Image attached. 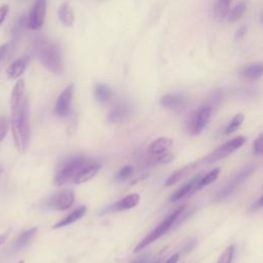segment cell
Instances as JSON below:
<instances>
[{
    "mask_svg": "<svg viewBox=\"0 0 263 263\" xmlns=\"http://www.w3.org/2000/svg\"><path fill=\"white\" fill-rule=\"evenodd\" d=\"M212 111L213 108L208 104H205L197 110L193 111L186 122L187 133L191 136L199 135L209 124Z\"/></svg>",
    "mask_w": 263,
    "mask_h": 263,
    "instance_id": "cell-5",
    "label": "cell"
},
{
    "mask_svg": "<svg viewBox=\"0 0 263 263\" xmlns=\"http://www.w3.org/2000/svg\"><path fill=\"white\" fill-rule=\"evenodd\" d=\"M255 171V167L254 166H250L247 167L245 169H242L228 184H226L217 194V199H223L226 196H228L229 194L232 193V191L240 184L242 183L253 172Z\"/></svg>",
    "mask_w": 263,
    "mask_h": 263,
    "instance_id": "cell-10",
    "label": "cell"
},
{
    "mask_svg": "<svg viewBox=\"0 0 263 263\" xmlns=\"http://www.w3.org/2000/svg\"><path fill=\"white\" fill-rule=\"evenodd\" d=\"M133 173H134L133 167H131V166H126V167L122 168V169L118 171V173H117L116 176H115V179H116L117 181H124V180L130 178V177L133 175Z\"/></svg>",
    "mask_w": 263,
    "mask_h": 263,
    "instance_id": "cell-31",
    "label": "cell"
},
{
    "mask_svg": "<svg viewBox=\"0 0 263 263\" xmlns=\"http://www.w3.org/2000/svg\"><path fill=\"white\" fill-rule=\"evenodd\" d=\"M194 166H195V164L190 165L189 167H185V168H182V169L176 171L174 174H172V175L168 178V180L166 181V186L169 187V186H172V185L178 183L191 169L194 168Z\"/></svg>",
    "mask_w": 263,
    "mask_h": 263,
    "instance_id": "cell-27",
    "label": "cell"
},
{
    "mask_svg": "<svg viewBox=\"0 0 263 263\" xmlns=\"http://www.w3.org/2000/svg\"><path fill=\"white\" fill-rule=\"evenodd\" d=\"M247 8H248V4L246 0H242V2H240L238 5H236L227 15V21L229 23H234L236 21H238L242 15L246 13L247 11Z\"/></svg>",
    "mask_w": 263,
    "mask_h": 263,
    "instance_id": "cell-23",
    "label": "cell"
},
{
    "mask_svg": "<svg viewBox=\"0 0 263 263\" xmlns=\"http://www.w3.org/2000/svg\"><path fill=\"white\" fill-rule=\"evenodd\" d=\"M9 128H10L9 119L6 116H0V142L6 138L9 132Z\"/></svg>",
    "mask_w": 263,
    "mask_h": 263,
    "instance_id": "cell-32",
    "label": "cell"
},
{
    "mask_svg": "<svg viewBox=\"0 0 263 263\" xmlns=\"http://www.w3.org/2000/svg\"><path fill=\"white\" fill-rule=\"evenodd\" d=\"M9 235H10V231L0 234V246H3L7 241V239L9 238Z\"/></svg>",
    "mask_w": 263,
    "mask_h": 263,
    "instance_id": "cell-39",
    "label": "cell"
},
{
    "mask_svg": "<svg viewBox=\"0 0 263 263\" xmlns=\"http://www.w3.org/2000/svg\"><path fill=\"white\" fill-rule=\"evenodd\" d=\"M94 96L97 102L105 104L112 98V90L105 84H97L94 88Z\"/></svg>",
    "mask_w": 263,
    "mask_h": 263,
    "instance_id": "cell-22",
    "label": "cell"
},
{
    "mask_svg": "<svg viewBox=\"0 0 263 263\" xmlns=\"http://www.w3.org/2000/svg\"><path fill=\"white\" fill-rule=\"evenodd\" d=\"M9 11H10V7L8 5H4L0 7V25H2L7 19Z\"/></svg>",
    "mask_w": 263,
    "mask_h": 263,
    "instance_id": "cell-35",
    "label": "cell"
},
{
    "mask_svg": "<svg viewBox=\"0 0 263 263\" xmlns=\"http://www.w3.org/2000/svg\"><path fill=\"white\" fill-rule=\"evenodd\" d=\"M25 100V80L24 79H19L11 95V109H15L19 107Z\"/></svg>",
    "mask_w": 263,
    "mask_h": 263,
    "instance_id": "cell-15",
    "label": "cell"
},
{
    "mask_svg": "<svg viewBox=\"0 0 263 263\" xmlns=\"http://www.w3.org/2000/svg\"><path fill=\"white\" fill-rule=\"evenodd\" d=\"M139 203H140V195L138 193H132L119 199L115 204L109 206L108 208H106L103 213H114V212L130 210L137 207Z\"/></svg>",
    "mask_w": 263,
    "mask_h": 263,
    "instance_id": "cell-14",
    "label": "cell"
},
{
    "mask_svg": "<svg viewBox=\"0 0 263 263\" xmlns=\"http://www.w3.org/2000/svg\"><path fill=\"white\" fill-rule=\"evenodd\" d=\"M234 254V246L231 245L225 249V251L221 254L217 263H231Z\"/></svg>",
    "mask_w": 263,
    "mask_h": 263,
    "instance_id": "cell-30",
    "label": "cell"
},
{
    "mask_svg": "<svg viewBox=\"0 0 263 263\" xmlns=\"http://www.w3.org/2000/svg\"><path fill=\"white\" fill-rule=\"evenodd\" d=\"M74 199L75 196L72 190H64L53 194L47 200V207L54 210L66 211L72 207V205L74 204Z\"/></svg>",
    "mask_w": 263,
    "mask_h": 263,
    "instance_id": "cell-8",
    "label": "cell"
},
{
    "mask_svg": "<svg viewBox=\"0 0 263 263\" xmlns=\"http://www.w3.org/2000/svg\"><path fill=\"white\" fill-rule=\"evenodd\" d=\"M230 8V0H217L215 7V16L217 19L222 20L227 17Z\"/></svg>",
    "mask_w": 263,
    "mask_h": 263,
    "instance_id": "cell-26",
    "label": "cell"
},
{
    "mask_svg": "<svg viewBox=\"0 0 263 263\" xmlns=\"http://www.w3.org/2000/svg\"><path fill=\"white\" fill-rule=\"evenodd\" d=\"M219 174H220V168H216L212 171H210L208 174H206L204 177H200L196 187H195V190L194 191H197V190H200L201 188H204L205 186L213 183L214 181H216L219 177Z\"/></svg>",
    "mask_w": 263,
    "mask_h": 263,
    "instance_id": "cell-25",
    "label": "cell"
},
{
    "mask_svg": "<svg viewBox=\"0 0 263 263\" xmlns=\"http://www.w3.org/2000/svg\"><path fill=\"white\" fill-rule=\"evenodd\" d=\"M12 131L18 151L20 153L24 152L28 146L30 137L29 108L26 98L19 107L12 109Z\"/></svg>",
    "mask_w": 263,
    "mask_h": 263,
    "instance_id": "cell-1",
    "label": "cell"
},
{
    "mask_svg": "<svg viewBox=\"0 0 263 263\" xmlns=\"http://www.w3.org/2000/svg\"><path fill=\"white\" fill-rule=\"evenodd\" d=\"M186 209V206H181L180 208H178L176 211H174L169 217H167L154 230H152L148 235H146L135 248L134 252L138 253L140 251H142L144 248H146L148 245H150L151 242L155 241L156 239H158L159 237H161L164 234H166L172 227L173 225L176 223V221L179 220V218L181 217L182 213L184 212V210Z\"/></svg>",
    "mask_w": 263,
    "mask_h": 263,
    "instance_id": "cell-4",
    "label": "cell"
},
{
    "mask_svg": "<svg viewBox=\"0 0 263 263\" xmlns=\"http://www.w3.org/2000/svg\"><path fill=\"white\" fill-rule=\"evenodd\" d=\"M222 97H223V93L220 91V90H215L209 97V101H208V105H210L212 108L213 106H216L218 105L221 100H222Z\"/></svg>",
    "mask_w": 263,
    "mask_h": 263,
    "instance_id": "cell-33",
    "label": "cell"
},
{
    "mask_svg": "<svg viewBox=\"0 0 263 263\" xmlns=\"http://www.w3.org/2000/svg\"><path fill=\"white\" fill-rule=\"evenodd\" d=\"M239 75L249 80H257L263 74V65L262 63H256L248 65L239 70Z\"/></svg>",
    "mask_w": 263,
    "mask_h": 263,
    "instance_id": "cell-16",
    "label": "cell"
},
{
    "mask_svg": "<svg viewBox=\"0 0 263 263\" xmlns=\"http://www.w3.org/2000/svg\"><path fill=\"white\" fill-rule=\"evenodd\" d=\"M36 232H37V227H33V228H30V229L24 231L23 233H21L20 236L15 241V248L22 249V248L26 247L32 240V238L35 236Z\"/></svg>",
    "mask_w": 263,
    "mask_h": 263,
    "instance_id": "cell-24",
    "label": "cell"
},
{
    "mask_svg": "<svg viewBox=\"0 0 263 263\" xmlns=\"http://www.w3.org/2000/svg\"><path fill=\"white\" fill-rule=\"evenodd\" d=\"M73 93H74V85H69L66 89L63 90V92L58 97L55 105V112L58 116L65 117L70 113Z\"/></svg>",
    "mask_w": 263,
    "mask_h": 263,
    "instance_id": "cell-9",
    "label": "cell"
},
{
    "mask_svg": "<svg viewBox=\"0 0 263 263\" xmlns=\"http://www.w3.org/2000/svg\"><path fill=\"white\" fill-rule=\"evenodd\" d=\"M179 260V254H175L172 257H170L165 263H177Z\"/></svg>",
    "mask_w": 263,
    "mask_h": 263,
    "instance_id": "cell-40",
    "label": "cell"
},
{
    "mask_svg": "<svg viewBox=\"0 0 263 263\" xmlns=\"http://www.w3.org/2000/svg\"><path fill=\"white\" fill-rule=\"evenodd\" d=\"M9 47H10V45H9V44H6V45L0 46V63H2V61H3L4 57L6 56L7 52L9 51Z\"/></svg>",
    "mask_w": 263,
    "mask_h": 263,
    "instance_id": "cell-38",
    "label": "cell"
},
{
    "mask_svg": "<svg viewBox=\"0 0 263 263\" xmlns=\"http://www.w3.org/2000/svg\"><path fill=\"white\" fill-rule=\"evenodd\" d=\"M247 31H248V28H247L246 26H241L240 28H238L237 31H236V33H235V39H236V41L242 39V38L246 36Z\"/></svg>",
    "mask_w": 263,
    "mask_h": 263,
    "instance_id": "cell-37",
    "label": "cell"
},
{
    "mask_svg": "<svg viewBox=\"0 0 263 263\" xmlns=\"http://www.w3.org/2000/svg\"><path fill=\"white\" fill-rule=\"evenodd\" d=\"M36 55L41 63L52 73L60 75L63 72V59L61 48L57 44L39 38L35 45Z\"/></svg>",
    "mask_w": 263,
    "mask_h": 263,
    "instance_id": "cell-2",
    "label": "cell"
},
{
    "mask_svg": "<svg viewBox=\"0 0 263 263\" xmlns=\"http://www.w3.org/2000/svg\"><path fill=\"white\" fill-rule=\"evenodd\" d=\"M172 145H173V141L170 138L161 137V138L154 140L150 144L148 151L151 154H161V153L167 152L172 147Z\"/></svg>",
    "mask_w": 263,
    "mask_h": 263,
    "instance_id": "cell-21",
    "label": "cell"
},
{
    "mask_svg": "<svg viewBox=\"0 0 263 263\" xmlns=\"http://www.w3.org/2000/svg\"><path fill=\"white\" fill-rule=\"evenodd\" d=\"M246 138L242 137V136H238V137H235L233 138L232 140L224 143L223 145L219 146L218 148H216L212 153H210L205 159L203 163L205 164H213V163H216L220 159H223L225 158L226 156L230 155L233 151H235L236 149H238L239 147H241L245 142H246Z\"/></svg>",
    "mask_w": 263,
    "mask_h": 263,
    "instance_id": "cell-6",
    "label": "cell"
},
{
    "mask_svg": "<svg viewBox=\"0 0 263 263\" xmlns=\"http://www.w3.org/2000/svg\"><path fill=\"white\" fill-rule=\"evenodd\" d=\"M101 170V165L93 161V163H89L87 161L84 167L75 174V176L72 178L73 182L75 184H83L86 183L88 181H90L91 179H93Z\"/></svg>",
    "mask_w": 263,
    "mask_h": 263,
    "instance_id": "cell-12",
    "label": "cell"
},
{
    "mask_svg": "<svg viewBox=\"0 0 263 263\" xmlns=\"http://www.w3.org/2000/svg\"><path fill=\"white\" fill-rule=\"evenodd\" d=\"M253 152L255 155H262L263 154V135L260 134L258 138L253 143Z\"/></svg>",
    "mask_w": 263,
    "mask_h": 263,
    "instance_id": "cell-34",
    "label": "cell"
},
{
    "mask_svg": "<svg viewBox=\"0 0 263 263\" xmlns=\"http://www.w3.org/2000/svg\"><path fill=\"white\" fill-rule=\"evenodd\" d=\"M18 263H24V261L22 260V261H20V262H18Z\"/></svg>",
    "mask_w": 263,
    "mask_h": 263,
    "instance_id": "cell-41",
    "label": "cell"
},
{
    "mask_svg": "<svg viewBox=\"0 0 263 263\" xmlns=\"http://www.w3.org/2000/svg\"><path fill=\"white\" fill-rule=\"evenodd\" d=\"M159 103L163 107L173 111H181L187 105V99L181 94H167L160 97Z\"/></svg>",
    "mask_w": 263,
    "mask_h": 263,
    "instance_id": "cell-13",
    "label": "cell"
},
{
    "mask_svg": "<svg viewBox=\"0 0 263 263\" xmlns=\"http://www.w3.org/2000/svg\"><path fill=\"white\" fill-rule=\"evenodd\" d=\"M28 63L27 58H21L17 61H15L7 70V75L10 79H17L21 77V75L24 73L26 70Z\"/></svg>",
    "mask_w": 263,
    "mask_h": 263,
    "instance_id": "cell-20",
    "label": "cell"
},
{
    "mask_svg": "<svg viewBox=\"0 0 263 263\" xmlns=\"http://www.w3.org/2000/svg\"><path fill=\"white\" fill-rule=\"evenodd\" d=\"M262 205H263V197L260 196L259 199L257 201H255L251 207H250V212H257L259 210H261L262 208Z\"/></svg>",
    "mask_w": 263,
    "mask_h": 263,
    "instance_id": "cell-36",
    "label": "cell"
},
{
    "mask_svg": "<svg viewBox=\"0 0 263 263\" xmlns=\"http://www.w3.org/2000/svg\"><path fill=\"white\" fill-rule=\"evenodd\" d=\"M2 172H3V170H2V169H0V174H2Z\"/></svg>",
    "mask_w": 263,
    "mask_h": 263,
    "instance_id": "cell-42",
    "label": "cell"
},
{
    "mask_svg": "<svg viewBox=\"0 0 263 263\" xmlns=\"http://www.w3.org/2000/svg\"><path fill=\"white\" fill-rule=\"evenodd\" d=\"M87 213V207L83 206L79 207L77 209H75L73 212H71L69 215H67L66 217H64L62 220H60L59 222H57L53 228L57 229V228H61L64 226H67L69 224H72L74 222H76L77 220H79L80 218H83L85 216V214Z\"/></svg>",
    "mask_w": 263,
    "mask_h": 263,
    "instance_id": "cell-17",
    "label": "cell"
},
{
    "mask_svg": "<svg viewBox=\"0 0 263 263\" xmlns=\"http://www.w3.org/2000/svg\"><path fill=\"white\" fill-rule=\"evenodd\" d=\"M153 157L149 158L146 160V164L148 166H157V165H163V164H167V163H170L173 157L172 155L168 154L167 152L165 153H161V154H152Z\"/></svg>",
    "mask_w": 263,
    "mask_h": 263,
    "instance_id": "cell-29",
    "label": "cell"
},
{
    "mask_svg": "<svg viewBox=\"0 0 263 263\" xmlns=\"http://www.w3.org/2000/svg\"><path fill=\"white\" fill-rule=\"evenodd\" d=\"M88 160L83 155H73L62 160L57 167L54 182L60 186L73 178Z\"/></svg>",
    "mask_w": 263,
    "mask_h": 263,
    "instance_id": "cell-3",
    "label": "cell"
},
{
    "mask_svg": "<svg viewBox=\"0 0 263 263\" xmlns=\"http://www.w3.org/2000/svg\"><path fill=\"white\" fill-rule=\"evenodd\" d=\"M200 179V176H196L195 178H193L190 182L186 183L184 186H182L180 189H178L176 192H174L171 197H170V201H177V200H180L181 198L189 195V193H192L194 192L195 190V187L198 183Z\"/></svg>",
    "mask_w": 263,
    "mask_h": 263,
    "instance_id": "cell-18",
    "label": "cell"
},
{
    "mask_svg": "<svg viewBox=\"0 0 263 263\" xmlns=\"http://www.w3.org/2000/svg\"><path fill=\"white\" fill-rule=\"evenodd\" d=\"M244 119H245V117H244V115H242L241 113L235 114L234 117H233V118L231 119V122L229 123V125L225 128L224 134H225V135H230V134L236 132V131L240 128V126L242 125Z\"/></svg>",
    "mask_w": 263,
    "mask_h": 263,
    "instance_id": "cell-28",
    "label": "cell"
},
{
    "mask_svg": "<svg viewBox=\"0 0 263 263\" xmlns=\"http://www.w3.org/2000/svg\"><path fill=\"white\" fill-rule=\"evenodd\" d=\"M132 112L133 108L131 104L127 101H122L118 102L115 106H113V108L110 110L107 116V120L111 124H119L130 118Z\"/></svg>",
    "mask_w": 263,
    "mask_h": 263,
    "instance_id": "cell-11",
    "label": "cell"
},
{
    "mask_svg": "<svg viewBox=\"0 0 263 263\" xmlns=\"http://www.w3.org/2000/svg\"><path fill=\"white\" fill-rule=\"evenodd\" d=\"M47 7L48 0H35L26 24L30 30H38L43 27L47 15Z\"/></svg>",
    "mask_w": 263,
    "mask_h": 263,
    "instance_id": "cell-7",
    "label": "cell"
},
{
    "mask_svg": "<svg viewBox=\"0 0 263 263\" xmlns=\"http://www.w3.org/2000/svg\"><path fill=\"white\" fill-rule=\"evenodd\" d=\"M58 17H59L61 23L67 27H71L75 22L74 13H73L70 5L67 3L62 4L61 7L59 8Z\"/></svg>",
    "mask_w": 263,
    "mask_h": 263,
    "instance_id": "cell-19",
    "label": "cell"
}]
</instances>
